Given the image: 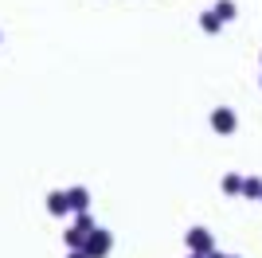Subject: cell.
I'll use <instances>...</instances> for the list:
<instances>
[{"label": "cell", "instance_id": "3", "mask_svg": "<svg viewBox=\"0 0 262 258\" xmlns=\"http://www.w3.org/2000/svg\"><path fill=\"white\" fill-rule=\"evenodd\" d=\"M188 247H196L200 254H208L211 250V235L208 231H188Z\"/></svg>", "mask_w": 262, "mask_h": 258}, {"label": "cell", "instance_id": "7", "mask_svg": "<svg viewBox=\"0 0 262 258\" xmlns=\"http://www.w3.org/2000/svg\"><path fill=\"white\" fill-rule=\"evenodd\" d=\"M67 258H90V254H86V250H82V254H78V250H75V254H67Z\"/></svg>", "mask_w": 262, "mask_h": 258}, {"label": "cell", "instance_id": "5", "mask_svg": "<svg viewBox=\"0 0 262 258\" xmlns=\"http://www.w3.org/2000/svg\"><path fill=\"white\" fill-rule=\"evenodd\" d=\"M211 121H215V129H219V133H231V129H235V125H231V114H227V110H219V114H215Z\"/></svg>", "mask_w": 262, "mask_h": 258}, {"label": "cell", "instance_id": "2", "mask_svg": "<svg viewBox=\"0 0 262 258\" xmlns=\"http://www.w3.org/2000/svg\"><path fill=\"white\" fill-rule=\"evenodd\" d=\"M47 211H51V215H67V211H71V196H67V192H51V196H47Z\"/></svg>", "mask_w": 262, "mask_h": 258}, {"label": "cell", "instance_id": "1", "mask_svg": "<svg viewBox=\"0 0 262 258\" xmlns=\"http://www.w3.org/2000/svg\"><path fill=\"white\" fill-rule=\"evenodd\" d=\"M110 247H114L110 231H90V235H86V247H82V250H86L90 258H106V254H110Z\"/></svg>", "mask_w": 262, "mask_h": 258}, {"label": "cell", "instance_id": "6", "mask_svg": "<svg viewBox=\"0 0 262 258\" xmlns=\"http://www.w3.org/2000/svg\"><path fill=\"white\" fill-rule=\"evenodd\" d=\"M75 227H78V231H86V235H90V231H94V219H90V215H86V211H78V219H75Z\"/></svg>", "mask_w": 262, "mask_h": 258}, {"label": "cell", "instance_id": "4", "mask_svg": "<svg viewBox=\"0 0 262 258\" xmlns=\"http://www.w3.org/2000/svg\"><path fill=\"white\" fill-rule=\"evenodd\" d=\"M67 196H71V207H75V211H82V207L90 204V192H82V188H71Z\"/></svg>", "mask_w": 262, "mask_h": 258}]
</instances>
